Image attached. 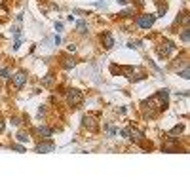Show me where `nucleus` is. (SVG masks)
Returning a JSON list of instances; mask_svg holds the SVG:
<instances>
[{
    "instance_id": "obj_13",
    "label": "nucleus",
    "mask_w": 190,
    "mask_h": 190,
    "mask_svg": "<svg viewBox=\"0 0 190 190\" xmlns=\"http://www.w3.org/2000/svg\"><path fill=\"white\" fill-rule=\"evenodd\" d=\"M29 137H30L29 131H19V133H17V141H19V143H29Z\"/></svg>"
},
{
    "instance_id": "obj_12",
    "label": "nucleus",
    "mask_w": 190,
    "mask_h": 190,
    "mask_svg": "<svg viewBox=\"0 0 190 190\" xmlns=\"http://www.w3.org/2000/svg\"><path fill=\"white\" fill-rule=\"evenodd\" d=\"M76 29H78V32H80V34H86V32H87V23H86L84 19L78 21V23H76Z\"/></svg>"
},
{
    "instance_id": "obj_22",
    "label": "nucleus",
    "mask_w": 190,
    "mask_h": 190,
    "mask_svg": "<svg viewBox=\"0 0 190 190\" xmlns=\"http://www.w3.org/2000/svg\"><path fill=\"white\" fill-rule=\"evenodd\" d=\"M12 148L17 152H25V147H21V144H12Z\"/></svg>"
},
{
    "instance_id": "obj_11",
    "label": "nucleus",
    "mask_w": 190,
    "mask_h": 190,
    "mask_svg": "<svg viewBox=\"0 0 190 190\" xmlns=\"http://www.w3.org/2000/svg\"><path fill=\"white\" fill-rule=\"evenodd\" d=\"M36 131H38V135H42L44 139H50V137L53 135V129H51V127H48V126H38V127H36Z\"/></svg>"
},
{
    "instance_id": "obj_8",
    "label": "nucleus",
    "mask_w": 190,
    "mask_h": 190,
    "mask_svg": "<svg viewBox=\"0 0 190 190\" xmlns=\"http://www.w3.org/2000/svg\"><path fill=\"white\" fill-rule=\"evenodd\" d=\"M101 42H103V46H105L107 50H112V48H114V36L110 34L108 30L101 34Z\"/></svg>"
},
{
    "instance_id": "obj_21",
    "label": "nucleus",
    "mask_w": 190,
    "mask_h": 190,
    "mask_svg": "<svg viewBox=\"0 0 190 190\" xmlns=\"http://www.w3.org/2000/svg\"><path fill=\"white\" fill-rule=\"evenodd\" d=\"M129 131H131V126L129 127H124L120 133H122V137H126V139H129Z\"/></svg>"
},
{
    "instance_id": "obj_20",
    "label": "nucleus",
    "mask_w": 190,
    "mask_h": 190,
    "mask_svg": "<svg viewBox=\"0 0 190 190\" xmlns=\"http://www.w3.org/2000/svg\"><path fill=\"white\" fill-rule=\"evenodd\" d=\"M165 12H167V4H160V8H158V15H160V17H164V15H165Z\"/></svg>"
},
{
    "instance_id": "obj_7",
    "label": "nucleus",
    "mask_w": 190,
    "mask_h": 190,
    "mask_svg": "<svg viewBox=\"0 0 190 190\" xmlns=\"http://www.w3.org/2000/svg\"><path fill=\"white\" fill-rule=\"evenodd\" d=\"M34 150H36V152H40V154H42V152H53V150H55V144H53L50 139H46V141L38 143Z\"/></svg>"
},
{
    "instance_id": "obj_27",
    "label": "nucleus",
    "mask_w": 190,
    "mask_h": 190,
    "mask_svg": "<svg viewBox=\"0 0 190 190\" xmlns=\"http://www.w3.org/2000/svg\"><path fill=\"white\" fill-rule=\"evenodd\" d=\"M137 4H139V6H144V4H147V0H137Z\"/></svg>"
},
{
    "instance_id": "obj_15",
    "label": "nucleus",
    "mask_w": 190,
    "mask_h": 190,
    "mask_svg": "<svg viewBox=\"0 0 190 190\" xmlns=\"http://www.w3.org/2000/svg\"><path fill=\"white\" fill-rule=\"evenodd\" d=\"M188 74H190V72H188V63H184V67H183L181 71H179V76H181V78H184V80H188V78H190Z\"/></svg>"
},
{
    "instance_id": "obj_2",
    "label": "nucleus",
    "mask_w": 190,
    "mask_h": 190,
    "mask_svg": "<svg viewBox=\"0 0 190 190\" xmlns=\"http://www.w3.org/2000/svg\"><path fill=\"white\" fill-rule=\"evenodd\" d=\"M156 17H158V15H154V14H141L137 17V27L139 29H150L154 25Z\"/></svg>"
},
{
    "instance_id": "obj_16",
    "label": "nucleus",
    "mask_w": 190,
    "mask_h": 190,
    "mask_svg": "<svg viewBox=\"0 0 190 190\" xmlns=\"http://www.w3.org/2000/svg\"><path fill=\"white\" fill-rule=\"evenodd\" d=\"M188 38H190V29H188V27H184V29H183V32H181V40H183L184 44H188Z\"/></svg>"
},
{
    "instance_id": "obj_14",
    "label": "nucleus",
    "mask_w": 190,
    "mask_h": 190,
    "mask_svg": "<svg viewBox=\"0 0 190 190\" xmlns=\"http://www.w3.org/2000/svg\"><path fill=\"white\" fill-rule=\"evenodd\" d=\"M183 129H184V126H175L169 133H167V137H173V135H181L183 133Z\"/></svg>"
},
{
    "instance_id": "obj_10",
    "label": "nucleus",
    "mask_w": 190,
    "mask_h": 190,
    "mask_svg": "<svg viewBox=\"0 0 190 190\" xmlns=\"http://www.w3.org/2000/svg\"><path fill=\"white\" fill-rule=\"evenodd\" d=\"M61 67H63L65 71H71V69H74V67H76V59H74V57H67V55H65L63 61H61Z\"/></svg>"
},
{
    "instance_id": "obj_3",
    "label": "nucleus",
    "mask_w": 190,
    "mask_h": 190,
    "mask_svg": "<svg viewBox=\"0 0 190 190\" xmlns=\"http://www.w3.org/2000/svg\"><path fill=\"white\" fill-rule=\"evenodd\" d=\"M82 126L86 127V129H89V131H97L99 129V124H97V116L95 114H86L84 118H82Z\"/></svg>"
},
{
    "instance_id": "obj_1",
    "label": "nucleus",
    "mask_w": 190,
    "mask_h": 190,
    "mask_svg": "<svg viewBox=\"0 0 190 190\" xmlns=\"http://www.w3.org/2000/svg\"><path fill=\"white\" fill-rule=\"evenodd\" d=\"M67 103L71 107H80L84 103V95L80 89H67Z\"/></svg>"
},
{
    "instance_id": "obj_23",
    "label": "nucleus",
    "mask_w": 190,
    "mask_h": 190,
    "mask_svg": "<svg viewBox=\"0 0 190 190\" xmlns=\"http://www.w3.org/2000/svg\"><path fill=\"white\" fill-rule=\"evenodd\" d=\"M107 131H108V135H112V137L118 133V129H116V127H107Z\"/></svg>"
},
{
    "instance_id": "obj_9",
    "label": "nucleus",
    "mask_w": 190,
    "mask_h": 190,
    "mask_svg": "<svg viewBox=\"0 0 190 190\" xmlns=\"http://www.w3.org/2000/svg\"><path fill=\"white\" fill-rule=\"evenodd\" d=\"M129 139H131L133 143H141V141L144 139V133H143L141 129H137V127H131V131H129Z\"/></svg>"
},
{
    "instance_id": "obj_18",
    "label": "nucleus",
    "mask_w": 190,
    "mask_h": 190,
    "mask_svg": "<svg viewBox=\"0 0 190 190\" xmlns=\"http://www.w3.org/2000/svg\"><path fill=\"white\" fill-rule=\"evenodd\" d=\"M0 76H2V78H12V71L4 67V69H0Z\"/></svg>"
},
{
    "instance_id": "obj_24",
    "label": "nucleus",
    "mask_w": 190,
    "mask_h": 190,
    "mask_svg": "<svg viewBox=\"0 0 190 190\" xmlns=\"http://www.w3.org/2000/svg\"><path fill=\"white\" fill-rule=\"evenodd\" d=\"M10 122H12V124H14V126H19V124H21V118H17V116H14V118H12V120H10Z\"/></svg>"
},
{
    "instance_id": "obj_6",
    "label": "nucleus",
    "mask_w": 190,
    "mask_h": 190,
    "mask_svg": "<svg viewBox=\"0 0 190 190\" xmlns=\"http://www.w3.org/2000/svg\"><path fill=\"white\" fill-rule=\"evenodd\" d=\"M154 97H156V101L160 103V107H162V108H165V107H167V103H169V89H165V87H164V89H160V91L156 93Z\"/></svg>"
},
{
    "instance_id": "obj_26",
    "label": "nucleus",
    "mask_w": 190,
    "mask_h": 190,
    "mask_svg": "<svg viewBox=\"0 0 190 190\" xmlns=\"http://www.w3.org/2000/svg\"><path fill=\"white\" fill-rule=\"evenodd\" d=\"M4 131V120H0V133Z\"/></svg>"
},
{
    "instance_id": "obj_4",
    "label": "nucleus",
    "mask_w": 190,
    "mask_h": 190,
    "mask_svg": "<svg viewBox=\"0 0 190 190\" xmlns=\"http://www.w3.org/2000/svg\"><path fill=\"white\" fill-rule=\"evenodd\" d=\"M175 50L177 48H175V44L171 40H164V44L158 48V55H160V57H167V55H171Z\"/></svg>"
},
{
    "instance_id": "obj_25",
    "label": "nucleus",
    "mask_w": 190,
    "mask_h": 190,
    "mask_svg": "<svg viewBox=\"0 0 190 190\" xmlns=\"http://www.w3.org/2000/svg\"><path fill=\"white\" fill-rule=\"evenodd\" d=\"M67 50H69L71 53H74L76 51V44H69V48H67Z\"/></svg>"
},
{
    "instance_id": "obj_17",
    "label": "nucleus",
    "mask_w": 190,
    "mask_h": 190,
    "mask_svg": "<svg viewBox=\"0 0 190 190\" xmlns=\"http://www.w3.org/2000/svg\"><path fill=\"white\" fill-rule=\"evenodd\" d=\"M131 14H135V6H129V8H126L124 12L120 14V17H129Z\"/></svg>"
},
{
    "instance_id": "obj_19",
    "label": "nucleus",
    "mask_w": 190,
    "mask_h": 190,
    "mask_svg": "<svg viewBox=\"0 0 190 190\" xmlns=\"http://www.w3.org/2000/svg\"><path fill=\"white\" fill-rule=\"evenodd\" d=\"M50 84H53V74H48V76L42 80V86H50Z\"/></svg>"
},
{
    "instance_id": "obj_5",
    "label": "nucleus",
    "mask_w": 190,
    "mask_h": 190,
    "mask_svg": "<svg viewBox=\"0 0 190 190\" xmlns=\"http://www.w3.org/2000/svg\"><path fill=\"white\" fill-rule=\"evenodd\" d=\"M12 80H14V86H15L17 89H21V87L27 84L29 76H27V72H25V71H19V72H15V74L12 76Z\"/></svg>"
}]
</instances>
